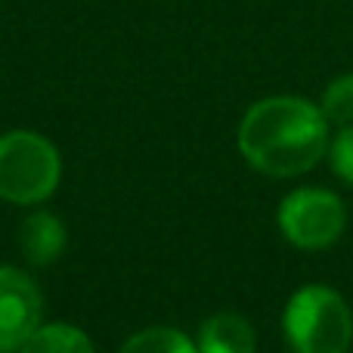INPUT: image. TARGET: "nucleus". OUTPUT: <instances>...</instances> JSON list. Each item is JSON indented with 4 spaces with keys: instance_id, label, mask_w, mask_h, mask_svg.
<instances>
[{
    "instance_id": "obj_11",
    "label": "nucleus",
    "mask_w": 353,
    "mask_h": 353,
    "mask_svg": "<svg viewBox=\"0 0 353 353\" xmlns=\"http://www.w3.org/2000/svg\"><path fill=\"white\" fill-rule=\"evenodd\" d=\"M329 152H332V168H335V174L353 186V124L350 128H341V134L332 140Z\"/></svg>"
},
{
    "instance_id": "obj_7",
    "label": "nucleus",
    "mask_w": 353,
    "mask_h": 353,
    "mask_svg": "<svg viewBox=\"0 0 353 353\" xmlns=\"http://www.w3.org/2000/svg\"><path fill=\"white\" fill-rule=\"evenodd\" d=\"M257 335L245 316L232 310L214 313L199 332V353H254Z\"/></svg>"
},
{
    "instance_id": "obj_10",
    "label": "nucleus",
    "mask_w": 353,
    "mask_h": 353,
    "mask_svg": "<svg viewBox=\"0 0 353 353\" xmlns=\"http://www.w3.org/2000/svg\"><path fill=\"white\" fill-rule=\"evenodd\" d=\"M319 109H323L329 124L350 128L353 124V74H341V78H335L325 87L323 99H319Z\"/></svg>"
},
{
    "instance_id": "obj_6",
    "label": "nucleus",
    "mask_w": 353,
    "mask_h": 353,
    "mask_svg": "<svg viewBox=\"0 0 353 353\" xmlns=\"http://www.w3.org/2000/svg\"><path fill=\"white\" fill-rule=\"evenodd\" d=\"M65 245H68L65 226L50 211L28 214V217L22 220V226H19V251H22L34 267H47V263L59 261Z\"/></svg>"
},
{
    "instance_id": "obj_3",
    "label": "nucleus",
    "mask_w": 353,
    "mask_h": 353,
    "mask_svg": "<svg viewBox=\"0 0 353 353\" xmlns=\"http://www.w3.org/2000/svg\"><path fill=\"white\" fill-rule=\"evenodd\" d=\"M62 161L56 146L34 130L0 137V199L12 205H41L56 192Z\"/></svg>"
},
{
    "instance_id": "obj_4",
    "label": "nucleus",
    "mask_w": 353,
    "mask_h": 353,
    "mask_svg": "<svg viewBox=\"0 0 353 353\" xmlns=\"http://www.w3.org/2000/svg\"><path fill=\"white\" fill-rule=\"evenodd\" d=\"M347 208L329 189H294L279 205V230L294 248L319 251L341 239Z\"/></svg>"
},
{
    "instance_id": "obj_9",
    "label": "nucleus",
    "mask_w": 353,
    "mask_h": 353,
    "mask_svg": "<svg viewBox=\"0 0 353 353\" xmlns=\"http://www.w3.org/2000/svg\"><path fill=\"white\" fill-rule=\"evenodd\" d=\"M121 353H199V344H192L176 329L155 325V329H143L137 335H130L124 341Z\"/></svg>"
},
{
    "instance_id": "obj_1",
    "label": "nucleus",
    "mask_w": 353,
    "mask_h": 353,
    "mask_svg": "<svg viewBox=\"0 0 353 353\" xmlns=\"http://www.w3.org/2000/svg\"><path fill=\"white\" fill-rule=\"evenodd\" d=\"M323 109L301 97H270L254 103L239 124V152L267 176H301L329 155Z\"/></svg>"
},
{
    "instance_id": "obj_2",
    "label": "nucleus",
    "mask_w": 353,
    "mask_h": 353,
    "mask_svg": "<svg viewBox=\"0 0 353 353\" xmlns=\"http://www.w3.org/2000/svg\"><path fill=\"white\" fill-rule=\"evenodd\" d=\"M282 329L292 353H347L353 344V313L347 301L325 285L292 294Z\"/></svg>"
},
{
    "instance_id": "obj_8",
    "label": "nucleus",
    "mask_w": 353,
    "mask_h": 353,
    "mask_svg": "<svg viewBox=\"0 0 353 353\" xmlns=\"http://www.w3.org/2000/svg\"><path fill=\"white\" fill-rule=\"evenodd\" d=\"M19 353H97L93 341L87 338L84 329L68 323H50L37 325L31 338L19 347Z\"/></svg>"
},
{
    "instance_id": "obj_5",
    "label": "nucleus",
    "mask_w": 353,
    "mask_h": 353,
    "mask_svg": "<svg viewBox=\"0 0 353 353\" xmlns=\"http://www.w3.org/2000/svg\"><path fill=\"white\" fill-rule=\"evenodd\" d=\"M43 298L19 267H0V353H19L41 325Z\"/></svg>"
}]
</instances>
